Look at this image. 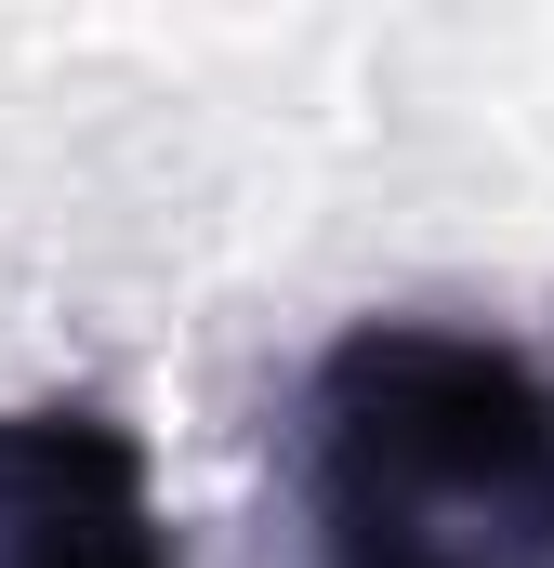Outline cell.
I'll return each instance as SVG.
<instances>
[{"label": "cell", "mask_w": 554, "mask_h": 568, "mask_svg": "<svg viewBox=\"0 0 554 568\" xmlns=\"http://www.w3.org/2000/svg\"><path fill=\"white\" fill-rule=\"evenodd\" d=\"M304 568H554V371L475 317H357L290 410Z\"/></svg>", "instance_id": "1"}, {"label": "cell", "mask_w": 554, "mask_h": 568, "mask_svg": "<svg viewBox=\"0 0 554 568\" xmlns=\"http://www.w3.org/2000/svg\"><path fill=\"white\" fill-rule=\"evenodd\" d=\"M0 568H172L145 436L106 397L0 410Z\"/></svg>", "instance_id": "2"}]
</instances>
